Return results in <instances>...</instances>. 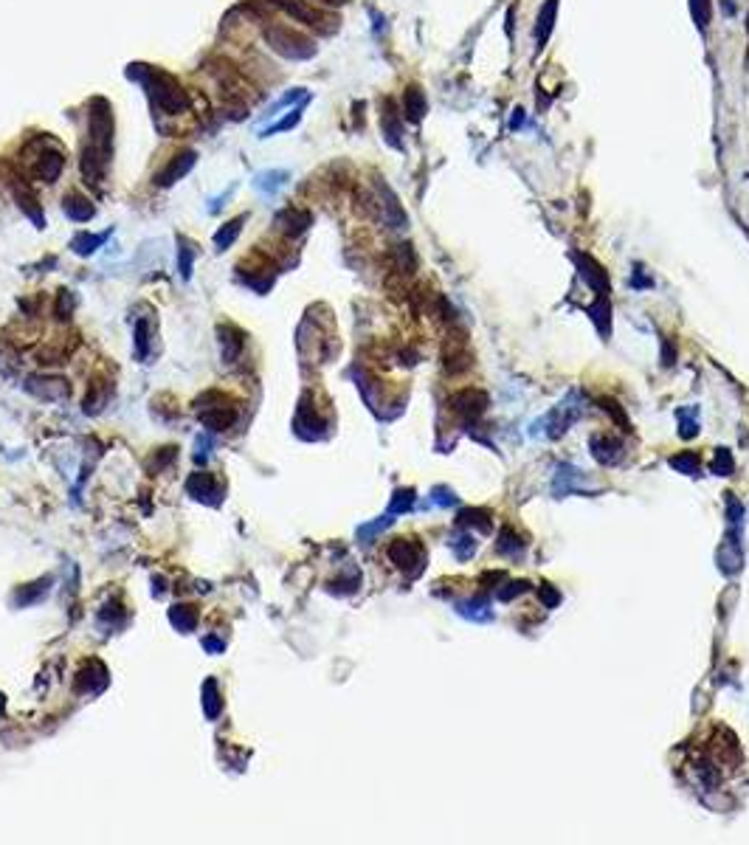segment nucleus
I'll list each match as a JSON object with an SVG mask.
<instances>
[{
    "label": "nucleus",
    "instance_id": "obj_3",
    "mask_svg": "<svg viewBox=\"0 0 749 845\" xmlns=\"http://www.w3.org/2000/svg\"><path fill=\"white\" fill-rule=\"evenodd\" d=\"M581 414H583V406H581L578 394L572 392L564 403H558L549 414H544V417L535 422V426H532V434H546L549 440H558L569 426H575Z\"/></svg>",
    "mask_w": 749,
    "mask_h": 845
},
{
    "label": "nucleus",
    "instance_id": "obj_41",
    "mask_svg": "<svg viewBox=\"0 0 749 845\" xmlns=\"http://www.w3.org/2000/svg\"><path fill=\"white\" fill-rule=\"evenodd\" d=\"M746 32H749V20H746Z\"/></svg>",
    "mask_w": 749,
    "mask_h": 845
},
{
    "label": "nucleus",
    "instance_id": "obj_10",
    "mask_svg": "<svg viewBox=\"0 0 749 845\" xmlns=\"http://www.w3.org/2000/svg\"><path fill=\"white\" fill-rule=\"evenodd\" d=\"M589 451L600 465H617L623 460V443L614 434H595L589 440Z\"/></svg>",
    "mask_w": 749,
    "mask_h": 845
},
{
    "label": "nucleus",
    "instance_id": "obj_25",
    "mask_svg": "<svg viewBox=\"0 0 749 845\" xmlns=\"http://www.w3.org/2000/svg\"><path fill=\"white\" fill-rule=\"evenodd\" d=\"M696 434H699L696 408H684V411H679V437H682V440H693Z\"/></svg>",
    "mask_w": 749,
    "mask_h": 845
},
{
    "label": "nucleus",
    "instance_id": "obj_30",
    "mask_svg": "<svg viewBox=\"0 0 749 845\" xmlns=\"http://www.w3.org/2000/svg\"><path fill=\"white\" fill-rule=\"evenodd\" d=\"M243 223H245V218H237V220L226 223V229H220V232H217V237H215L217 248H229V246L234 243V237L240 234V226H243Z\"/></svg>",
    "mask_w": 749,
    "mask_h": 845
},
{
    "label": "nucleus",
    "instance_id": "obj_13",
    "mask_svg": "<svg viewBox=\"0 0 749 845\" xmlns=\"http://www.w3.org/2000/svg\"><path fill=\"white\" fill-rule=\"evenodd\" d=\"M381 121H384V135H386V141L395 147V149H403V124H400V116H398V110H395V102L392 99H384V116H381Z\"/></svg>",
    "mask_w": 749,
    "mask_h": 845
},
{
    "label": "nucleus",
    "instance_id": "obj_2",
    "mask_svg": "<svg viewBox=\"0 0 749 845\" xmlns=\"http://www.w3.org/2000/svg\"><path fill=\"white\" fill-rule=\"evenodd\" d=\"M147 88L152 93V105L163 113H183L186 107H189L186 91L177 85V79H172L163 71H149L147 74Z\"/></svg>",
    "mask_w": 749,
    "mask_h": 845
},
{
    "label": "nucleus",
    "instance_id": "obj_14",
    "mask_svg": "<svg viewBox=\"0 0 749 845\" xmlns=\"http://www.w3.org/2000/svg\"><path fill=\"white\" fill-rule=\"evenodd\" d=\"M426 110H429V102H426L423 88L420 85H409L406 93H403V113H406V119L417 124V121H423Z\"/></svg>",
    "mask_w": 749,
    "mask_h": 845
},
{
    "label": "nucleus",
    "instance_id": "obj_26",
    "mask_svg": "<svg viewBox=\"0 0 749 845\" xmlns=\"http://www.w3.org/2000/svg\"><path fill=\"white\" fill-rule=\"evenodd\" d=\"M693 766H696V775H699V780H701L704 789H715V786H718L721 775H718V769H715L710 761H696Z\"/></svg>",
    "mask_w": 749,
    "mask_h": 845
},
{
    "label": "nucleus",
    "instance_id": "obj_19",
    "mask_svg": "<svg viewBox=\"0 0 749 845\" xmlns=\"http://www.w3.org/2000/svg\"><path fill=\"white\" fill-rule=\"evenodd\" d=\"M496 550H499L501 555H510V558H515V555H521V552L527 550V541H524V535H518L515 530H510V527H501Z\"/></svg>",
    "mask_w": 749,
    "mask_h": 845
},
{
    "label": "nucleus",
    "instance_id": "obj_22",
    "mask_svg": "<svg viewBox=\"0 0 749 845\" xmlns=\"http://www.w3.org/2000/svg\"><path fill=\"white\" fill-rule=\"evenodd\" d=\"M670 468L679 471V474H687V477H699L701 471V457L696 451H682V454H673L670 460Z\"/></svg>",
    "mask_w": 749,
    "mask_h": 845
},
{
    "label": "nucleus",
    "instance_id": "obj_12",
    "mask_svg": "<svg viewBox=\"0 0 749 845\" xmlns=\"http://www.w3.org/2000/svg\"><path fill=\"white\" fill-rule=\"evenodd\" d=\"M195 161H198V152H195V149H186V152L175 155V158L169 161V166H166V169L158 175V183H161V186H169V183L180 180L186 172H189V169L195 166Z\"/></svg>",
    "mask_w": 749,
    "mask_h": 845
},
{
    "label": "nucleus",
    "instance_id": "obj_37",
    "mask_svg": "<svg viewBox=\"0 0 749 845\" xmlns=\"http://www.w3.org/2000/svg\"><path fill=\"white\" fill-rule=\"evenodd\" d=\"M662 364H665V366H673V364H676V347H673L668 338H662Z\"/></svg>",
    "mask_w": 749,
    "mask_h": 845
},
{
    "label": "nucleus",
    "instance_id": "obj_35",
    "mask_svg": "<svg viewBox=\"0 0 749 845\" xmlns=\"http://www.w3.org/2000/svg\"><path fill=\"white\" fill-rule=\"evenodd\" d=\"M431 502H437L440 507H454V505H457V496H454V491H448V488H434V491H431Z\"/></svg>",
    "mask_w": 749,
    "mask_h": 845
},
{
    "label": "nucleus",
    "instance_id": "obj_16",
    "mask_svg": "<svg viewBox=\"0 0 749 845\" xmlns=\"http://www.w3.org/2000/svg\"><path fill=\"white\" fill-rule=\"evenodd\" d=\"M457 611L462 617H468L471 623H490L493 620V608L487 603V597H471V600H459Z\"/></svg>",
    "mask_w": 749,
    "mask_h": 845
},
{
    "label": "nucleus",
    "instance_id": "obj_34",
    "mask_svg": "<svg viewBox=\"0 0 749 845\" xmlns=\"http://www.w3.org/2000/svg\"><path fill=\"white\" fill-rule=\"evenodd\" d=\"M538 597H541V603H544L546 608H558V606H560V592H558L552 583H541V586H538Z\"/></svg>",
    "mask_w": 749,
    "mask_h": 845
},
{
    "label": "nucleus",
    "instance_id": "obj_7",
    "mask_svg": "<svg viewBox=\"0 0 749 845\" xmlns=\"http://www.w3.org/2000/svg\"><path fill=\"white\" fill-rule=\"evenodd\" d=\"M279 6H282L285 12H290L299 23H307V26H313V29H318V32H332V29L338 26L335 18H330V15L318 12V9L304 6L302 0H279Z\"/></svg>",
    "mask_w": 749,
    "mask_h": 845
},
{
    "label": "nucleus",
    "instance_id": "obj_29",
    "mask_svg": "<svg viewBox=\"0 0 749 845\" xmlns=\"http://www.w3.org/2000/svg\"><path fill=\"white\" fill-rule=\"evenodd\" d=\"M414 502H417V496H414V491H398L395 496H392V505H389V513L392 516H398V513H409L412 507H414Z\"/></svg>",
    "mask_w": 749,
    "mask_h": 845
},
{
    "label": "nucleus",
    "instance_id": "obj_1",
    "mask_svg": "<svg viewBox=\"0 0 749 845\" xmlns=\"http://www.w3.org/2000/svg\"><path fill=\"white\" fill-rule=\"evenodd\" d=\"M110 149H113V113L104 99H96L90 107V138L82 158V172L85 178H90V183H99Z\"/></svg>",
    "mask_w": 749,
    "mask_h": 845
},
{
    "label": "nucleus",
    "instance_id": "obj_36",
    "mask_svg": "<svg viewBox=\"0 0 749 845\" xmlns=\"http://www.w3.org/2000/svg\"><path fill=\"white\" fill-rule=\"evenodd\" d=\"M102 243V237H88V234H79L76 240H74V248H76V254H90L96 246Z\"/></svg>",
    "mask_w": 749,
    "mask_h": 845
},
{
    "label": "nucleus",
    "instance_id": "obj_27",
    "mask_svg": "<svg viewBox=\"0 0 749 845\" xmlns=\"http://www.w3.org/2000/svg\"><path fill=\"white\" fill-rule=\"evenodd\" d=\"M690 15H693V23L699 32H704L710 26V0H690Z\"/></svg>",
    "mask_w": 749,
    "mask_h": 845
},
{
    "label": "nucleus",
    "instance_id": "obj_40",
    "mask_svg": "<svg viewBox=\"0 0 749 845\" xmlns=\"http://www.w3.org/2000/svg\"><path fill=\"white\" fill-rule=\"evenodd\" d=\"M316 4H321V6H344L346 0H316Z\"/></svg>",
    "mask_w": 749,
    "mask_h": 845
},
{
    "label": "nucleus",
    "instance_id": "obj_39",
    "mask_svg": "<svg viewBox=\"0 0 749 845\" xmlns=\"http://www.w3.org/2000/svg\"><path fill=\"white\" fill-rule=\"evenodd\" d=\"M513 113H515V116H513V121H510V127H513V130H518V124H521V119H524V110H521V107H515V110H513Z\"/></svg>",
    "mask_w": 749,
    "mask_h": 845
},
{
    "label": "nucleus",
    "instance_id": "obj_17",
    "mask_svg": "<svg viewBox=\"0 0 749 845\" xmlns=\"http://www.w3.org/2000/svg\"><path fill=\"white\" fill-rule=\"evenodd\" d=\"M555 18H558V0H546L538 12V26H535V37H538V48L546 46L552 29H555Z\"/></svg>",
    "mask_w": 749,
    "mask_h": 845
},
{
    "label": "nucleus",
    "instance_id": "obj_32",
    "mask_svg": "<svg viewBox=\"0 0 749 845\" xmlns=\"http://www.w3.org/2000/svg\"><path fill=\"white\" fill-rule=\"evenodd\" d=\"M727 519H729V524L738 530L741 527V521H743V505L738 502V496L735 493H727Z\"/></svg>",
    "mask_w": 749,
    "mask_h": 845
},
{
    "label": "nucleus",
    "instance_id": "obj_21",
    "mask_svg": "<svg viewBox=\"0 0 749 845\" xmlns=\"http://www.w3.org/2000/svg\"><path fill=\"white\" fill-rule=\"evenodd\" d=\"M62 208H65V215H68L71 220H90V218H93V206H90L82 194H68V197L62 200Z\"/></svg>",
    "mask_w": 749,
    "mask_h": 845
},
{
    "label": "nucleus",
    "instance_id": "obj_20",
    "mask_svg": "<svg viewBox=\"0 0 749 845\" xmlns=\"http://www.w3.org/2000/svg\"><path fill=\"white\" fill-rule=\"evenodd\" d=\"M381 192H384V208H386V220H389V226H392V229H403V226H406V211L400 208L395 192H392L389 186H384V183H381Z\"/></svg>",
    "mask_w": 749,
    "mask_h": 845
},
{
    "label": "nucleus",
    "instance_id": "obj_24",
    "mask_svg": "<svg viewBox=\"0 0 749 845\" xmlns=\"http://www.w3.org/2000/svg\"><path fill=\"white\" fill-rule=\"evenodd\" d=\"M710 471H713L715 477H729V474L735 471V457H732V451H729V448H724V446H718V448L713 451Z\"/></svg>",
    "mask_w": 749,
    "mask_h": 845
},
{
    "label": "nucleus",
    "instance_id": "obj_5",
    "mask_svg": "<svg viewBox=\"0 0 749 845\" xmlns=\"http://www.w3.org/2000/svg\"><path fill=\"white\" fill-rule=\"evenodd\" d=\"M389 558L395 561V566H400L403 572L417 578L423 572V564H426V550L417 544V538H398L389 547Z\"/></svg>",
    "mask_w": 749,
    "mask_h": 845
},
{
    "label": "nucleus",
    "instance_id": "obj_8",
    "mask_svg": "<svg viewBox=\"0 0 749 845\" xmlns=\"http://www.w3.org/2000/svg\"><path fill=\"white\" fill-rule=\"evenodd\" d=\"M451 408L457 414H462L465 420H476L487 408V394L482 389H462V392H457L451 397Z\"/></svg>",
    "mask_w": 749,
    "mask_h": 845
},
{
    "label": "nucleus",
    "instance_id": "obj_11",
    "mask_svg": "<svg viewBox=\"0 0 749 845\" xmlns=\"http://www.w3.org/2000/svg\"><path fill=\"white\" fill-rule=\"evenodd\" d=\"M583 471H578L575 465H558V474H555V496H567V493H589L583 485Z\"/></svg>",
    "mask_w": 749,
    "mask_h": 845
},
{
    "label": "nucleus",
    "instance_id": "obj_4",
    "mask_svg": "<svg viewBox=\"0 0 749 845\" xmlns=\"http://www.w3.org/2000/svg\"><path fill=\"white\" fill-rule=\"evenodd\" d=\"M265 40L276 54H282L288 60H310L316 54V43L310 37H304L293 29H285V26H271L265 32Z\"/></svg>",
    "mask_w": 749,
    "mask_h": 845
},
{
    "label": "nucleus",
    "instance_id": "obj_9",
    "mask_svg": "<svg viewBox=\"0 0 749 845\" xmlns=\"http://www.w3.org/2000/svg\"><path fill=\"white\" fill-rule=\"evenodd\" d=\"M718 569L724 572V575H738L741 569H743V544H741V535H738V530L735 533H729L727 538H724V544H721V550H718Z\"/></svg>",
    "mask_w": 749,
    "mask_h": 845
},
{
    "label": "nucleus",
    "instance_id": "obj_23",
    "mask_svg": "<svg viewBox=\"0 0 749 845\" xmlns=\"http://www.w3.org/2000/svg\"><path fill=\"white\" fill-rule=\"evenodd\" d=\"M62 166H65V158H62V152H46V155H43V161H40V178H43L46 183H54V180L60 178Z\"/></svg>",
    "mask_w": 749,
    "mask_h": 845
},
{
    "label": "nucleus",
    "instance_id": "obj_18",
    "mask_svg": "<svg viewBox=\"0 0 749 845\" xmlns=\"http://www.w3.org/2000/svg\"><path fill=\"white\" fill-rule=\"evenodd\" d=\"M457 524H465V527H473L479 533H490L493 530V519L485 507H462L457 513Z\"/></svg>",
    "mask_w": 749,
    "mask_h": 845
},
{
    "label": "nucleus",
    "instance_id": "obj_31",
    "mask_svg": "<svg viewBox=\"0 0 749 845\" xmlns=\"http://www.w3.org/2000/svg\"><path fill=\"white\" fill-rule=\"evenodd\" d=\"M454 552H457V561H471L473 552H476L473 535H457L454 538Z\"/></svg>",
    "mask_w": 749,
    "mask_h": 845
},
{
    "label": "nucleus",
    "instance_id": "obj_6",
    "mask_svg": "<svg viewBox=\"0 0 749 845\" xmlns=\"http://www.w3.org/2000/svg\"><path fill=\"white\" fill-rule=\"evenodd\" d=\"M572 262H575L581 279H583L592 291L609 293V274L603 271V265H600L595 257H589V254H583V251H572Z\"/></svg>",
    "mask_w": 749,
    "mask_h": 845
},
{
    "label": "nucleus",
    "instance_id": "obj_15",
    "mask_svg": "<svg viewBox=\"0 0 749 845\" xmlns=\"http://www.w3.org/2000/svg\"><path fill=\"white\" fill-rule=\"evenodd\" d=\"M589 316H592V321L598 324L600 335L609 338V335H612V299H609V293H598V299H595L592 307H589Z\"/></svg>",
    "mask_w": 749,
    "mask_h": 845
},
{
    "label": "nucleus",
    "instance_id": "obj_28",
    "mask_svg": "<svg viewBox=\"0 0 749 845\" xmlns=\"http://www.w3.org/2000/svg\"><path fill=\"white\" fill-rule=\"evenodd\" d=\"M598 403H600V408H603V411H609V414H612V417L620 422V426H623L626 432H631V420H628V414L623 411V406H620L617 400H612V397H600Z\"/></svg>",
    "mask_w": 749,
    "mask_h": 845
},
{
    "label": "nucleus",
    "instance_id": "obj_33",
    "mask_svg": "<svg viewBox=\"0 0 749 845\" xmlns=\"http://www.w3.org/2000/svg\"><path fill=\"white\" fill-rule=\"evenodd\" d=\"M527 589H529L527 580H513V583H507V586L499 589V600H501V603H510V600H515L518 594H524Z\"/></svg>",
    "mask_w": 749,
    "mask_h": 845
},
{
    "label": "nucleus",
    "instance_id": "obj_38",
    "mask_svg": "<svg viewBox=\"0 0 749 845\" xmlns=\"http://www.w3.org/2000/svg\"><path fill=\"white\" fill-rule=\"evenodd\" d=\"M637 274H634V279H631V285L637 288V291H642V288H651L654 285V279H648L645 274H642V268H634Z\"/></svg>",
    "mask_w": 749,
    "mask_h": 845
}]
</instances>
